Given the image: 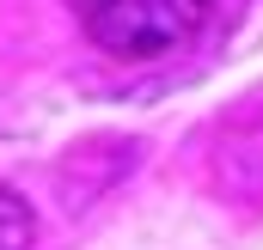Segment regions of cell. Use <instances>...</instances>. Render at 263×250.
I'll list each match as a JSON object with an SVG mask.
<instances>
[{
	"mask_svg": "<svg viewBox=\"0 0 263 250\" xmlns=\"http://www.w3.org/2000/svg\"><path fill=\"white\" fill-rule=\"evenodd\" d=\"M80 18L98 49L123 61H159L202 31L208 0H80Z\"/></svg>",
	"mask_w": 263,
	"mask_h": 250,
	"instance_id": "1",
	"label": "cell"
},
{
	"mask_svg": "<svg viewBox=\"0 0 263 250\" xmlns=\"http://www.w3.org/2000/svg\"><path fill=\"white\" fill-rule=\"evenodd\" d=\"M31 207L12 195V189H0V250H31Z\"/></svg>",
	"mask_w": 263,
	"mask_h": 250,
	"instance_id": "2",
	"label": "cell"
}]
</instances>
